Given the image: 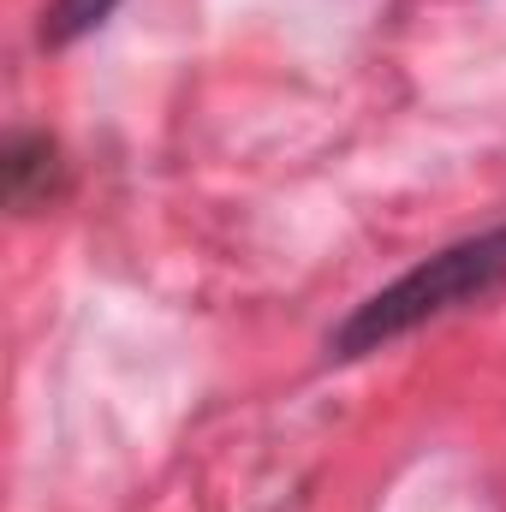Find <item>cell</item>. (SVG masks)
<instances>
[{
    "mask_svg": "<svg viewBox=\"0 0 506 512\" xmlns=\"http://www.w3.org/2000/svg\"><path fill=\"white\" fill-rule=\"evenodd\" d=\"M506 286V227H489L477 239H459L447 251L423 256L411 274H399L393 286H381L376 298H364L334 334H328V352L334 358H364L393 346L399 334L447 316V310H465V304H483L489 292Z\"/></svg>",
    "mask_w": 506,
    "mask_h": 512,
    "instance_id": "cell-1",
    "label": "cell"
},
{
    "mask_svg": "<svg viewBox=\"0 0 506 512\" xmlns=\"http://www.w3.org/2000/svg\"><path fill=\"white\" fill-rule=\"evenodd\" d=\"M114 6H120V0H54V12H48L42 36H48V42H72V36L96 30V24H102Z\"/></svg>",
    "mask_w": 506,
    "mask_h": 512,
    "instance_id": "cell-2",
    "label": "cell"
}]
</instances>
